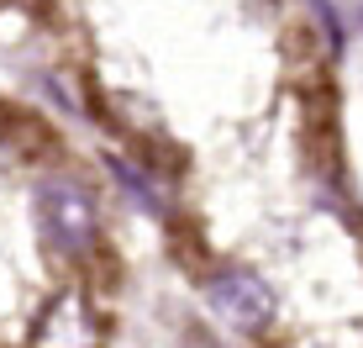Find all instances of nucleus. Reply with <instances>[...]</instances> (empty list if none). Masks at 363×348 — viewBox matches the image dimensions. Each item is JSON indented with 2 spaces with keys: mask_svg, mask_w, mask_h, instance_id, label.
Returning a JSON list of instances; mask_svg holds the SVG:
<instances>
[{
  "mask_svg": "<svg viewBox=\"0 0 363 348\" xmlns=\"http://www.w3.org/2000/svg\"><path fill=\"white\" fill-rule=\"evenodd\" d=\"M37 222H43V238L69 259H84L100 238V206L79 180H43L37 185Z\"/></svg>",
  "mask_w": 363,
  "mask_h": 348,
  "instance_id": "obj_1",
  "label": "nucleus"
},
{
  "mask_svg": "<svg viewBox=\"0 0 363 348\" xmlns=\"http://www.w3.org/2000/svg\"><path fill=\"white\" fill-rule=\"evenodd\" d=\"M206 301L211 312L227 322L232 332H269L274 317H279V295H274V285L258 275V269H216V275L206 280Z\"/></svg>",
  "mask_w": 363,
  "mask_h": 348,
  "instance_id": "obj_2",
  "label": "nucleus"
},
{
  "mask_svg": "<svg viewBox=\"0 0 363 348\" xmlns=\"http://www.w3.org/2000/svg\"><path fill=\"white\" fill-rule=\"evenodd\" d=\"M100 343H106V327H100L84 290H58L37 312L32 338H27V348H100Z\"/></svg>",
  "mask_w": 363,
  "mask_h": 348,
  "instance_id": "obj_3",
  "label": "nucleus"
}]
</instances>
